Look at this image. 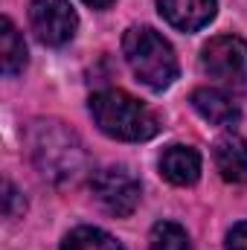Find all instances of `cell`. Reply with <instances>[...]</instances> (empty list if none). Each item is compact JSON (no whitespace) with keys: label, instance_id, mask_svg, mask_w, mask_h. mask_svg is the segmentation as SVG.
<instances>
[{"label":"cell","instance_id":"3957f363","mask_svg":"<svg viewBox=\"0 0 247 250\" xmlns=\"http://www.w3.org/2000/svg\"><path fill=\"white\" fill-rule=\"evenodd\" d=\"M123 53L137 82L151 90H166L178 79V56L172 44L151 26H131L123 35Z\"/></svg>","mask_w":247,"mask_h":250},{"label":"cell","instance_id":"7c38bea8","mask_svg":"<svg viewBox=\"0 0 247 250\" xmlns=\"http://www.w3.org/2000/svg\"><path fill=\"white\" fill-rule=\"evenodd\" d=\"M62 250H125V248L111 233H105L99 227H76L73 233L64 236Z\"/></svg>","mask_w":247,"mask_h":250},{"label":"cell","instance_id":"277c9868","mask_svg":"<svg viewBox=\"0 0 247 250\" xmlns=\"http://www.w3.org/2000/svg\"><path fill=\"white\" fill-rule=\"evenodd\" d=\"M201 67L209 79L230 90H247V41L236 35H218L201 50Z\"/></svg>","mask_w":247,"mask_h":250},{"label":"cell","instance_id":"5bb4252c","mask_svg":"<svg viewBox=\"0 0 247 250\" xmlns=\"http://www.w3.org/2000/svg\"><path fill=\"white\" fill-rule=\"evenodd\" d=\"M227 250H247V221L236 224L227 233Z\"/></svg>","mask_w":247,"mask_h":250},{"label":"cell","instance_id":"30bf717a","mask_svg":"<svg viewBox=\"0 0 247 250\" xmlns=\"http://www.w3.org/2000/svg\"><path fill=\"white\" fill-rule=\"evenodd\" d=\"M215 166L227 184H247V140H242V137L218 140Z\"/></svg>","mask_w":247,"mask_h":250},{"label":"cell","instance_id":"2e32d148","mask_svg":"<svg viewBox=\"0 0 247 250\" xmlns=\"http://www.w3.org/2000/svg\"><path fill=\"white\" fill-rule=\"evenodd\" d=\"M82 3H87V6H93V9H108L114 0H82Z\"/></svg>","mask_w":247,"mask_h":250},{"label":"cell","instance_id":"8992f818","mask_svg":"<svg viewBox=\"0 0 247 250\" xmlns=\"http://www.w3.org/2000/svg\"><path fill=\"white\" fill-rule=\"evenodd\" d=\"M29 23L41 44L47 47H64L79 26L76 9L67 0H32L29 6Z\"/></svg>","mask_w":247,"mask_h":250},{"label":"cell","instance_id":"5b68a950","mask_svg":"<svg viewBox=\"0 0 247 250\" xmlns=\"http://www.w3.org/2000/svg\"><path fill=\"white\" fill-rule=\"evenodd\" d=\"M90 187L96 201L117 218H125L137 209L140 204V181L123 169V166H111V169H99L90 178Z\"/></svg>","mask_w":247,"mask_h":250},{"label":"cell","instance_id":"8fae6325","mask_svg":"<svg viewBox=\"0 0 247 250\" xmlns=\"http://www.w3.org/2000/svg\"><path fill=\"white\" fill-rule=\"evenodd\" d=\"M0 64H3V73L6 76H18L23 67H26V44H23V35L18 32V26L3 18L0 23Z\"/></svg>","mask_w":247,"mask_h":250},{"label":"cell","instance_id":"9c48e42d","mask_svg":"<svg viewBox=\"0 0 247 250\" xmlns=\"http://www.w3.org/2000/svg\"><path fill=\"white\" fill-rule=\"evenodd\" d=\"M192 108L212 125H233L239 120V105L218 87H198L192 90Z\"/></svg>","mask_w":247,"mask_h":250},{"label":"cell","instance_id":"6da1fadb","mask_svg":"<svg viewBox=\"0 0 247 250\" xmlns=\"http://www.w3.org/2000/svg\"><path fill=\"white\" fill-rule=\"evenodd\" d=\"M90 117L102 134L123 140V143H143L160 131L157 117L140 99H134L125 90H114V87L90 96Z\"/></svg>","mask_w":247,"mask_h":250},{"label":"cell","instance_id":"52a82bcc","mask_svg":"<svg viewBox=\"0 0 247 250\" xmlns=\"http://www.w3.org/2000/svg\"><path fill=\"white\" fill-rule=\"evenodd\" d=\"M157 9L181 32H198L215 18V0H157Z\"/></svg>","mask_w":247,"mask_h":250},{"label":"cell","instance_id":"9a60e30c","mask_svg":"<svg viewBox=\"0 0 247 250\" xmlns=\"http://www.w3.org/2000/svg\"><path fill=\"white\" fill-rule=\"evenodd\" d=\"M15 204H18V192H15V187H12L9 181H6V215H9V218H15V215H18Z\"/></svg>","mask_w":247,"mask_h":250},{"label":"cell","instance_id":"7a4b0ae2","mask_svg":"<svg viewBox=\"0 0 247 250\" xmlns=\"http://www.w3.org/2000/svg\"><path fill=\"white\" fill-rule=\"evenodd\" d=\"M29 151L41 175L50 181H76L84 166L82 143L59 120H38L29 128Z\"/></svg>","mask_w":247,"mask_h":250},{"label":"cell","instance_id":"ba28073f","mask_svg":"<svg viewBox=\"0 0 247 250\" xmlns=\"http://www.w3.org/2000/svg\"><path fill=\"white\" fill-rule=\"evenodd\" d=\"M160 175L175 187H192L201 178V154L192 146H169L160 154Z\"/></svg>","mask_w":247,"mask_h":250},{"label":"cell","instance_id":"4fadbf2b","mask_svg":"<svg viewBox=\"0 0 247 250\" xmlns=\"http://www.w3.org/2000/svg\"><path fill=\"white\" fill-rule=\"evenodd\" d=\"M148 250H192L189 236L181 224L175 221H157L151 227V239H148Z\"/></svg>","mask_w":247,"mask_h":250}]
</instances>
